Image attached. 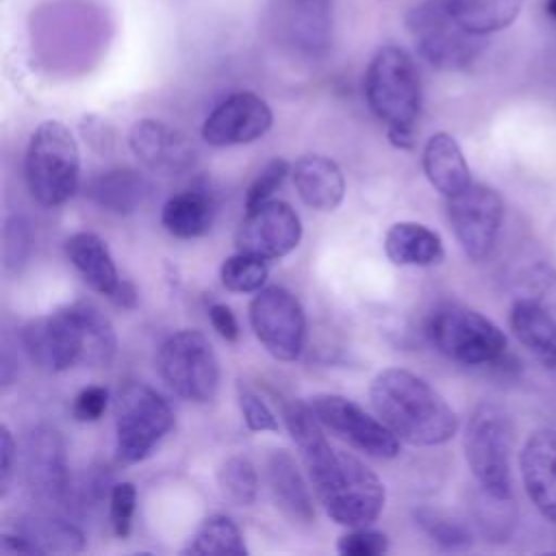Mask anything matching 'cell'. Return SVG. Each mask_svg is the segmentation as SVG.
Segmentation results:
<instances>
[{
	"mask_svg": "<svg viewBox=\"0 0 556 556\" xmlns=\"http://www.w3.org/2000/svg\"><path fill=\"white\" fill-rule=\"evenodd\" d=\"M285 421L326 513L350 528L374 523L384 508L380 478L354 454L330 445L308 404H285Z\"/></svg>",
	"mask_w": 556,
	"mask_h": 556,
	"instance_id": "1",
	"label": "cell"
},
{
	"mask_svg": "<svg viewBox=\"0 0 556 556\" xmlns=\"http://www.w3.org/2000/svg\"><path fill=\"white\" fill-rule=\"evenodd\" d=\"M28 358L43 371L74 365L106 367L117 348L111 319L91 302H72L50 315L35 317L22 328Z\"/></svg>",
	"mask_w": 556,
	"mask_h": 556,
	"instance_id": "2",
	"label": "cell"
},
{
	"mask_svg": "<svg viewBox=\"0 0 556 556\" xmlns=\"http://www.w3.org/2000/svg\"><path fill=\"white\" fill-rule=\"evenodd\" d=\"M376 415L410 445H441L458 430V417L443 395L408 369H382L369 387Z\"/></svg>",
	"mask_w": 556,
	"mask_h": 556,
	"instance_id": "3",
	"label": "cell"
},
{
	"mask_svg": "<svg viewBox=\"0 0 556 556\" xmlns=\"http://www.w3.org/2000/svg\"><path fill=\"white\" fill-rule=\"evenodd\" d=\"M24 176L41 206H59L74 195L80 180V152L70 128L56 119L41 122L28 143Z\"/></svg>",
	"mask_w": 556,
	"mask_h": 556,
	"instance_id": "4",
	"label": "cell"
},
{
	"mask_svg": "<svg viewBox=\"0 0 556 556\" xmlns=\"http://www.w3.org/2000/svg\"><path fill=\"white\" fill-rule=\"evenodd\" d=\"M369 109L387 128H415L421 111V80L413 56L400 46H382L365 74Z\"/></svg>",
	"mask_w": 556,
	"mask_h": 556,
	"instance_id": "5",
	"label": "cell"
},
{
	"mask_svg": "<svg viewBox=\"0 0 556 556\" xmlns=\"http://www.w3.org/2000/svg\"><path fill=\"white\" fill-rule=\"evenodd\" d=\"M515 443V428L508 413L493 404L482 402L473 408L465 437V458L482 491L495 497L510 500V452Z\"/></svg>",
	"mask_w": 556,
	"mask_h": 556,
	"instance_id": "6",
	"label": "cell"
},
{
	"mask_svg": "<svg viewBox=\"0 0 556 556\" xmlns=\"http://www.w3.org/2000/svg\"><path fill=\"white\" fill-rule=\"evenodd\" d=\"M432 345L460 365L497 363L506 350L504 332L482 313L463 304L439 306L428 321Z\"/></svg>",
	"mask_w": 556,
	"mask_h": 556,
	"instance_id": "7",
	"label": "cell"
},
{
	"mask_svg": "<svg viewBox=\"0 0 556 556\" xmlns=\"http://www.w3.org/2000/svg\"><path fill=\"white\" fill-rule=\"evenodd\" d=\"M406 28L424 61L437 70H463L484 48L480 35L465 30L452 15L450 0H424L406 13Z\"/></svg>",
	"mask_w": 556,
	"mask_h": 556,
	"instance_id": "8",
	"label": "cell"
},
{
	"mask_svg": "<svg viewBox=\"0 0 556 556\" xmlns=\"http://www.w3.org/2000/svg\"><path fill=\"white\" fill-rule=\"evenodd\" d=\"M156 367L167 387L189 402H211L219 389V361L200 330L187 328L165 339Z\"/></svg>",
	"mask_w": 556,
	"mask_h": 556,
	"instance_id": "9",
	"label": "cell"
},
{
	"mask_svg": "<svg viewBox=\"0 0 556 556\" xmlns=\"http://www.w3.org/2000/svg\"><path fill=\"white\" fill-rule=\"evenodd\" d=\"M174 413L169 404L148 384L128 382L115 402L117 456L124 463H139L172 430Z\"/></svg>",
	"mask_w": 556,
	"mask_h": 556,
	"instance_id": "10",
	"label": "cell"
},
{
	"mask_svg": "<svg viewBox=\"0 0 556 556\" xmlns=\"http://www.w3.org/2000/svg\"><path fill=\"white\" fill-rule=\"evenodd\" d=\"M250 324L261 345L278 361H295L306 341V317L285 287H265L250 302Z\"/></svg>",
	"mask_w": 556,
	"mask_h": 556,
	"instance_id": "11",
	"label": "cell"
},
{
	"mask_svg": "<svg viewBox=\"0 0 556 556\" xmlns=\"http://www.w3.org/2000/svg\"><path fill=\"white\" fill-rule=\"evenodd\" d=\"M452 230L471 261H484L497 239L504 219L502 195L482 182H471L460 193L447 198Z\"/></svg>",
	"mask_w": 556,
	"mask_h": 556,
	"instance_id": "12",
	"label": "cell"
},
{
	"mask_svg": "<svg viewBox=\"0 0 556 556\" xmlns=\"http://www.w3.org/2000/svg\"><path fill=\"white\" fill-rule=\"evenodd\" d=\"M308 406L321 426L356 450L376 458H395L400 454L395 432L382 419L378 421L352 400L337 393H319L308 400Z\"/></svg>",
	"mask_w": 556,
	"mask_h": 556,
	"instance_id": "13",
	"label": "cell"
},
{
	"mask_svg": "<svg viewBox=\"0 0 556 556\" xmlns=\"http://www.w3.org/2000/svg\"><path fill=\"white\" fill-rule=\"evenodd\" d=\"M22 467L26 486L39 504L56 508L67 500L70 473L65 443L59 430L50 426L33 428L24 439Z\"/></svg>",
	"mask_w": 556,
	"mask_h": 556,
	"instance_id": "14",
	"label": "cell"
},
{
	"mask_svg": "<svg viewBox=\"0 0 556 556\" xmlns=\"http://www.w3.org/2000/svg\"><path fill=\"white\" fill-rule=\"evenodd\" d=\"M302 239L298 213L282 200H265L248 211L235 235V245L243 254L263 261L287 256Z\"/></svg>",
	"mask_w": 556,
	"mask_h": 556,
	"instance_id": "15",
	"label": "cell"
},
{
	"mask_svg": "<svg viewBox=\"0 0 556 556\" xmlns=\"http://www.w3.org/2000/svg\"><path fill=\"white\" fill-rule=\"evenodd\" d=\"M271 109L261 96L237 91L208 113L202 124V139L215 148L252 143L271 128Z\"/></svg>",
	"mask_w": 556,
	"mask_h": 556,
	"instance_id": "16",
	"label": "cell"
},
{
	"mask_svg": "<svg viewBox=\"0 0 556 556\" xmlns=\"http://www.w3.org/2000/svg\"><path fill=\"white\" fill-rule=\"evenodd\" d=\"M128 146L139 163L159 176H180L198 156L189 137L161 119H139L130 128Z\"/></svg>",
	"mask_w": 556,
	"mask_h": 556,
	"instance_id": "17",
	"label": "cell"
},
{
	"mask_svg": "<svg viewBox=\"0 0 556 556\" xmlns=\"http://www.w3.org/2000/svg\"><path fill=\"white\" fill-rule=\"evenodd\" d=\"M2 549L17 554H74L85 547V534L67 519L28 513L2 528Z\"/></svg>",
	"mask_w": 556,
	"mask_h": 556,
	"instance_id": "18",
	"label": "cell"
},
{
	"mask_svg": "<svg viewBox=\"0 0 556 556\" xmlns=\"http://www.w3.org/2000/svg\"><path fill=\"white\" fill-rule=\"evenodd\" d=\"M519 469L536 510L556 523V428H541L528 437L519 454Z\"/></svg>",
	"mask_w": 556,
	"mask_h": 556,
	"instance_id": "19",
	"label": "cell"
},
{
	"mask_svg": "<svg viewBox=\"0 0 556 556\" xmlns=\"http://www.w3.org/2000/svg\"><path fill=\"white\" fill-rule=\"evenodd\" d=\"M267 482L274 504L285 519L295 526H311L315 521L311 491L287 450H271L267 458Z\"/></svg>",
	"mask_w": 556,
	"mask_h": 556,
	"instance_id": "20",
	"label": "cell"
},
{
	"mask_svg": "<svg viewBox=\"0 0 556 556\" xmlns=\"http://www.w3.org/2000/svg\"><path fill=\"white\" fill-rule=\"evenodd\" d=\"M285 33L302 54H326L332 43V0H287Z\"/></svg>",
	"mask_w": 556,
	"mask_h": 556,
	"instance_id": "21",
	"label": "cell"
},
{
	"mask_svg": "<svg viewBox=\"0 0 556 556\" xmlns=\"http://www.w3.org/2000/svg\"><path fill=\"white\" fill-rule=\"evenodd\" d=\"M510 328L519 343L547 369L556 367V315L523 295L510 306Z\"/></svg>",
	"mask_w": 556,
	"mask_h": 556,
	"instance_id": "22",
	"label": "cell"
},
{
	"mask_svg": "<svg viewBox=\"0 0 556 556\" xmlns=\"http://www.w3.org/2000/svg\"><path fill=\"white\" fill-rule=\"evenodd\" d=\"M291 176L304 204L315 211H334L345 195L341 167L321 154H306L295 161Z\"/></svg>",
	"mask_w": 556,
	"mask_h": 556,
	"instance_id": "23",
	"label": "cell"
},
{
	"mask_svg": "<svg viewBox=\"0 0 556 556\" xmlns=\"http://www.w3.org/2000/svg\"><path fill=\"white\" fill-rule=\"evenodd\" d=\"M424 172L430 185L452 198L471 185L469 165L458 141L450 132H434L424 148Z\"/></svg>",
	"mask_w": 556,
	"mask_h": 556,
	"instance_id": "24",
	"label": "cell"
},
{
	"mask_svg": "<svg viewBox=\"0 0 556 556\" xmlns=\"http://www.w3.org/2000/svg\"><path fill=\"white\" fill-rule=\"evenodd\" d=\"M150 191L148 180L132 167H113L93 176L87 187L85 195L100 208L128 215L139 208Z\"/></svg>",
	"mask_w": 556,
	"mask_h": 556,
	"instance_id": "25",
	"label": "cell"
},
{
	"mask_svg": "<svg viewBox=\"0 0 556 556\" xmlns=\"http://www.w3.org/2000/svg\"><path fill=\"white\" fill-rule=\"evenodd\" d=\"M65 254L83 280L98 293L111 295L122 280L106 243L93 232H76L65 241Z\"/></svg>",
	"mask_w": 556,
	"mask_h": 556,
	"instance_id": "26",
	"label": "cell"
},
{
	"mask_svg": "<svg viewBox=\"0 0 556 556\" xmlns=\"http://www.w3.org/2000/svg\"><path fill=\"white\" fill-rule=\"evenodd\" d=\"M384 252L395 265L428 267L443 261L441 237L424 224L397 222L384 235Z\"/></svg>",
	"mask_w": 556,
	"mask_h": 556,
	"instance_id": "27",
	"label": "cell"
},
{
	"mask_svg": "<svg viewBox=\"0 0 556 556\" xmlns=\"http://www.w3.org/2000/svg\"><path fill=\"white\" fill-rule=\"evenodd\" d=\"M215 219L213 200L198 189L172 195L161 211V222L165 230L180 239L202 237L211 230Z\"/></svg>",
	"mask_w": 556,
	"mask_h": 556,
	"instance_id": "28",
	"label": "cell"
},
{
	"mask_svg": "<svg viewBox=\"0 0 556 556\" xmlns=\"http://www.w3.org/2000/svg\"><path fill=\"white\" fill-rule=\"evenodd\" d=\"M523 0H450L454 20L469 33L486 37L510 26Z\"/></svg>",
	"mask_w": 556,
	"mask_h": 556,
	"instance_id": "29",
	"label": "cell"
},
{
	"mask_svg": "<svg viewBox=\"0 0 556 556\" xmlns=\"http://www.w3.org/2000/svg\"><path fill=\"white\" fill-rule=\"evenodd\" d=\"M182 554H248V547L237 523L217 513L202 521Z\"/></svg>",
	"mask_w": 556,
	"mask_h": 556,
	"instance_id": "30",
	"label": "cell"
},
{
	"mask_svg": "<svg viewBox=\"0 0 556 556\" xmlns=\"http://www.w3.org/2000/svg\"><path fill=\"white\" fill-rule=\"evenodd\" d=\"M217 486L226 502L250 506L256 500L258 476L245 456H230L217 467Z\"/></svg>",
	"mask_w": 556,
	"mask_h": 556,
	"instance_id": "31",
	"label": "cell"
},
{
	"mask_svg": "<svg viewBox=\"0 0 556 556\" xmlns=\"http://www.w3.org/2000/svg\"><path fill=\"white\" fill-rule=\"evenodd\" d=\"M219 278H222V285L235 293L261 291V287L267 280V265L258 256L237 252L235 256H228L222 263Z\"/></svg>",
	"mask_w": 556,
	"mask_h": 556,
	"instance_id": "32",
	"label": "cell"
},
{
	"mask_svg": "<svg viewBox=\"0 0 556 556\" xmlns=\"http://www.w3.org/2000/svg\"><path fill=\"white\" fill-rule=\"evenodd\" d=\"M415 523L443 549H467L471 545V534L465 526L441 515L432 508H417L413 513Z\"/></svg>",
	"mask_w": 556,
	"mask_h": 556,
	"instance_id": "33",
	"label": "cell"
},
{
	"mask_svg": "<svg viewBox=\"0 0 556 556\" xmlns=\"http://www.w3.org/2000/svg\"><path fill=\"white\" fill-rule=\"evenodd\" d=\"M33 235H30V224L22 215H13L4 224V243H2V256H4V267L9 271H17L30 252Z\"/></svg>",
	"mask_w": 556,
	"mask_h": 556,
	"instance_id": "34",
	"label": "cell"
},
{
	"mask_svg": "<svg viewBox=\"0 0 556 556\" xmlns=\"http://www.w3.org/2000/svg\"><path fill=\"white\" fill-rule=\"evenodd\" d=\"M508 504H510V500L489 495L486 491L480 489V500L476 502V519H478L480 530L486 536H491V539L506 536V528L510 523Z\"/></svg>",
	"mask_w": 556,
	"mask_h": 556,
	"instance_id": "35",
	"label": "cell"
},
{
	"mask_svg": "<svg viewBox=\"0 0 556 556\" xmlns=\"http://www.w3.org/2000/svg\"><path fill=\"white\" fill-rule=\"evenodd\" d=\"M389 549V539L384 532L354 528L345 532L337 541V552L343 556H378Z\"/></svg>",
	"mask_w": 556,
	"mask_h": 556,
	"instance_id": "36",
	"label": "cell"
},
{
	"mask_svg": "<svg viewBox=\"0 0 556 556\" xmlns=\"http://www.w3.org/2000/svg\"><path fill=\"white\" fill-rule=\"evenodd\" d=\"M237 397H239V408H241L243 421L248 424L250 430H254V432H276L278 430V421H276L274 413L250 387L239 382Z\"/></svg>",
	"mask_w": 556,
	"mask_h": 556,
	"instance_id": "37",
	"label": "cell"
},
{
	"mask_svg": "<svg viewBox=\"0 0 556 556\" xmlns=\"http://www.w3.org/2000/svg\"><path fill=\"white\" fill-rule=\"evenodd\" d=\"M289 174V163L285 159H274L269 161L261 174L254 178V182L250 185L248 193H245V211L263 204L265 200H269V195L282 185L285 176Z\"/></svg>",
	"mask_w": 556,
	"mask_h": 556,
	"instance_id": "38",
	"label": "cell"
},
{
	"mask_svg": "<svg viewBox=\"0 0 556 556\" xmlns=\"http://www.w3.org/2000/svg\"><path fill=\"white\" fill-rule=\"evenodd\" d=\"M137 504V489L132 482H119L111 489V526L117 536H128Z\"/></svg>",
	"mask_w": 556,
	"mask_h": 556,
	"instance_id": "39",
	"label": "cell"
},
{
	"mask_svg": "<svg viewBox=\"0 0 556 556\" xmlns=\"http://www.w3.org/2000/svg\"><path fill=\"white\" fill-rule=\"evenodd\" d=\"M523 282L528 289V298L536 300L556 315V274L545 265H536L526 271Z\"/></svg>",
	"mask_w": 556,
	"mask_h": 556,
	"instance_id": "40",
	"label": "cell"
},
{
	"mask_svg": "<svg viewBox=\"0 0 556 556\" xmlns=\"http://www.w3.org/2000/svg\"><path fill=\"white\" fill-rule=\"evenodd\" d=\"M106 404H109V391L104 387L91 384V387H85L74 397L72 413L78 421H96L106 410Z\"/></svg>",
	"mask_w": 556,
	"mask_h": 556,
	"instance_id": "41",
	"label": "cell"
},
{
	"mask_svg": "<svg viewBox=\"0 0 556 556\" xmlns=\"http://www.w3.org/2000/svg\"><path fill=\"white\" fill-rule=\"evenodd\" d=\"M80 132L85 141L100 154H109L115 148V130L100 115H85L80 122Z\"/></svg>",
	"mask_w": 556,
	"mask_h": 556,
	"instance_id": "42",
	"label": "cell"
},
{
	"mask_svg": "<svg viewBox=\"0 0 556 556\" xmlns=\"http://www.w3.org/2000/svg\"><path fill=\"white\" fill-rule=\"evenodd\" d=\"M208 319H211V326L217 330V334L222 339H226V341H237L239 339L237 317L226 304H211Z\"/></svg>",
	"mask_w": 556,
	"mask_h": 556,
	"instance_id": "43",
	"label": "cell"
},
{
	"mask_svg": "<svg viewBox=\"0 0 556 556\" xmlns=\"http://www.w3.org/2000/svg\"><path fill=\"white\" fill-rule=\"evenodd\" d=\"M13 460H15V441L7 426L0 428V491L2 495L9 491L11 476H13Z\"/></svg>",
	"mask_w": 556,
	"mask_h": 556,
	"instance_id": "44",
	"label": "cell"
},
{
	"mask_svg": "<svg viewBox=\"0 0 556 556\" xmlns=\"http://www.w3.org/2000/svg\"><path fill=\"white\" fill-rule=\"evenodd\" d=\"M109 300L115 304V306H122V308H132L137 304V289L132 282L128 280H119L117 287L113 289V293L109 295Z\"/></svg>",
	"mask_w": 556,
	"mask_h": 556,
	"instance_id": "45",
	"label": "cell"
},
{
	"mask_svg": "<svg viewBox=\"0 0 556 556\" xmlns=\"http://www.w3.org/2000/svg\"><path fill=\"white\" fill-rule=\"evenodd\" d=\"M387 137L391 141V146H395L400 150H410L415 146L413 128H387Z\"/></svg>",
	"mask_w": 556,
	"mask_h": 556,
	"instance_id": "46",
	"label": "cell"
},
{
	"mask_svg": "<svg viewBox=\"0 0 556 556\" xmlns=\"http://www.w3.org/2000/svg\"><path fill=\"white\" fill-rule=\"evenodd\" d=\"M545 13L556 22V0H545Z\"/></svg>",
	"mask_w": 556,
	"mask_h": 556,
	"instance_id": "47",
	"label": "cell"
}]
</instances>
